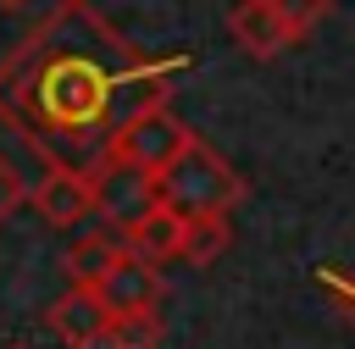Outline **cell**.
I'll list each match as a JSON object with an SVG mask.
<instances>
[{"label": "cell", "mask_w": 355, "mask_h": 349, "mask_svg": "<svg viewBox=\"0 0 355 349\" xmlns=\"http://www.w3.org/2000/svg\"><path fill=\"white\" fill-rule=\"evenodd\" d=\"M277 11H283V22L294 28V39H305V33L333 11V0H277Z\"/></svg>", "instance_id": "13"}, {"label": "cell", "mask_w": 355, "mask_h": 349, "mask_svg": "<svg viewBox=\"0 0 355 349\" xmlns=\"http://www.w3.org/2000/svg\"><path fill=\"white\" fill-rule=\"evenodd\" d=\"M128 255V244H122V233H83V238H72V249H67V277L72 283H100L116 260Z\"/></svg>", "instance_id": "10"}, {"label": "cell", "mask_w": 355, "mask_h": 349, "mask_svg": "<svg viewBox=\"0 0 355 349\" xmlns=\"http://www.w3.org/2000/svg\"><path fill=\"white\" fill-rule=\"evenodd\" d=\"M155 199H161V194H155V177L139 172V166H128V161H105V166L94 172V211H100L105 222H116V227L139 222Z\"/></svg>", "instance_id": "5"}, {"label": "cell", "mask_w": 355, "mask_h": 349, "mask_svg": "<svg viewBox=\"0 0 355 349\" xmlns=\"http://www.w3.org/2000/svg\"><path fill=\"white\" fill-rule=\"evenodd\" d=\"M155 343H161V316H155V310H128V316H111L105 349H155Z\"/></svg>", "instance_id": "12"}, {"label": "cell", "mask_w": 355, "mask_h": 349, "mask_svg": "<svg viewBox=\"0 0 355 349\" xmlns=\"http://www.w3.org/2000/svg\"><path fill=\"white\" fill-rule=\"evenodd\" d=\"M227 33H233V44H239L250 61H272V55H283L288 44H300L294 28L283 22L277 0H233V11H227Z\"/></svg>", "instance_id": "6"}, {"label": "cell", "mask_w": 355, "mask_h": 349, "mask_svg": "<svg viewBox=\"0 0 355 349\" xmlns=\"http://www.w3.org/2000/svg\"><path fill=\"white\" fill-rule=\"evenodd\" d=\"M94 288H100V299H105V310H111V316L155 310V305H161V294H166V288H161V271H155L150 260H139V255H122V260H116Z\"/></svg>", "instance_id": "9"}, {"label": "cell", "mask_w": 355, "mask_h": 349, "mask_svg": "<svg viewBox=\"0 0 355 349\" xmlns=\"http://www.w3.org/2000/svg\"><path fill=\"white\" fill-rule=\"evenodd\" d=\"M227 244H233V227H227V216H189V227H183V266H194V271H205V266H216L222 255H227Z\"/></svg>", "instance_id": "11"}, {"label": "cell", "mask_w": 355, "mask_h": 349, "mask_svg": "<svg viewBox=\"0 0 355 349\" xmlns=\"http://www.w3.org/2000/svg\"><path fill=\"white\" fill-rule=\"evenodd\" d=\"M183 66L189 55H150L89 0H55L0 61V122L22 133L44 166L94 177L122 122L161 105Z\"/></svg>", "instance_id": "1"}, {"label": "cell", "mask_w": 355, "mask_h": 349, "mask_svg": "<svg viewBox=\"0 0 355 349\" xmlns=\"http://www.w3.org/2000/svg\"><path fill=\"white\" fill-rule=\"evenodd\" d=\"M183 227H189V216H178L166 199H155L139 222L122 227V244H128V255H139L150 266H166V260L183 255Z\"/></svg>", "instance_id": "8"}, {"label": "cell", "mask_w": 355, "mask_h": 349, "mask_svg": "<svg viewBox=\"0 0 355 349\" xmlns=\"http://www.w3.org/2000/svg\"><path fill=\"white\" fill-rule=\"evenodd\" d=\"M33 211L50 222V227H78L94 216V177L89 172H72V166H50L44 183L28 194Z\"/></svg>", "instance_id": "7"}, {"label": "cell", "mask_w": 355, "mask_h": 349, "mask_svg": "<svg viewBox=\"0 0 355 349\" xmlns=\"http://www.w3.org/2000/svg\"><path fill=\"white\" fill-rule=\"evenodd\" d=\"M194 133L183 127V116L161 100V105H144L139 116H128L122 122V133L111 138V161H128V166H139V172H166L178 155H183V144H189Z\"/></svg>", "instance_id": "3"}, {"label": "cell", "mask_w": 355, "mask_h": 349, "mask_svg": "<svg viewBox=\"0 0 355 349\" xmlns=\"http://www.w3.org/2000/svg\"><path fill=\"white\" fill-rule=\"evenodd\" d=\"M11 349H28V343H11Z\"/></svg>", "instance_id": "17"}, {"label": "cell", "mask_w": 355, "mask_h": 349, "mask_svg": "<svg viewBox=\"0 0 355 349\" xmlns=\"http://www.w3.org/2000/svg\"><path fill=\"white\" fill-rule=\"evenodd\" d=\"M155 194L178 216H227L244 199V177L227 166L222 150H211L205 138H189L183 155L166 172H155Z\"/></svg>", "instance_id": "2"}, {"label": "cell", "mask_w": 355, "mask_h": 349, "mask_svg": "<svg viewBox=\"0 0 355 349\" xmlns=\"http://www.w3.org/2000/svg\"><path fill=\"white\" fill-rule=\"evenodd\" d=\"M322 288H333V294L344 299V310L355 316V271H349V277H333V271H322Z\"/></svg>", "instance_id": "15"}, {"label": "cell", "mask_w": 355, "mask_h": 349, "mask_svg": "<svg viewBox=\"0 0 355 349\" xmlns=\"http://www.w3.org/2000/svg\"><path fill=\"white\" fill-rule=\"evenodd\" d=\"M22 199H28V188H22V172H17V166L0 155V222H6V216H11Z\"/></svg>", "instance_id": "14"}, {"label": "cell", "mask_w": 355, "mask_h": 349, "mask_svg": "<svg viewBox=\"0 0 355 349\" xmlns=\"http://www.w3.org/2000/svg\"><path fill=\"white\" fill-rule=\"evenodd\" d=\"M44 327L67 343V349H105L111 332V310L100 299L94 283H67V294H55L44 305Z\"/></svg>", "instance_id": "4"}, {"label": "cell", "mask_w": 355, "mask_h": 349, "mask_svg": "<svg viewBox=\"0 0 355 349\" xmlns=\"http://www.w3.org/2000/svg\"><path fill=\"white\" fill-rule=\"evenodd\" d=\"M17 6H28V0H0V11H17Z\"/></svg>", "instance_id": "16"}]
</instances>
